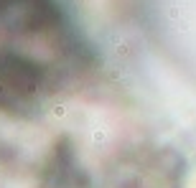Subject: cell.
Wrapping results in <instances>:
<instances>
[{"mask_svg":"<svg viewBox=\"0 0 196 188\" xmlns=\"http://www.w3.org/2000/svg\"><path fill=\"white\" fill-rule=\"evenodd\" d=\"M46 82V71L41 64L28 59L26 54L0 51V104L16 107L36 97V92Z\"/></svg>","mask_w":196,"mask_h":188,"instance_id":"6da1fadb","label":"cell"},{"mask_svg":"<svg viewBox=\"0 0 196 188\" xmlns=\"http://www.w3.org/2000/svg\"><path fill=\"white\" fill-rule=\"evenodd\" d=\"M0 20L33 33L61 31V10L54 0H0Z\"/></svg>","mask_w":196,"mask_h":188,"instance_id":"7a4b0ae2","label":"cell"}]
</instances>
